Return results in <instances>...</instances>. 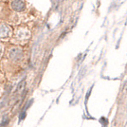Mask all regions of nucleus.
<instances>
[{"label": "nucleus", "instance_id": "nucleus-1", "mask_svg": "<svg viewBox=\"0 0 127 127\" xmlns=\"http://www.w3.org/2000/svg\"><path fill=\"white\" fill-rule=\"evenodd\" d=\"M11 8L16 11H22L25 9V4L22 0H13L11 2Z\"/></svg>", "mask_w": 127, "mask_h": 127}, {"label": "nucleus", "instance_id": "nucleus-2", "mask_svg": "<svg viewBox=\"0 0 127 127\" xmlns=\"http://www.w3.org/2000/svg\"><path fill=\"white\" fill-rule=\"evenodd\" d=\"M23 56V51L20 48H12L10 51V57L12 60H20Z\"/></svg>", "mask_w": 127, "mask_h": 127}, {"label": "nucleus", "instance_id": "nucleus-3", "mask_svg": "<svg viewBox=\"0 0 127 127\" xmlns=\"http://www.w3.org/2000/svg\"><path fill=\"white\" fill-rule=\"evenodd\" d=\"M11 33V30L10 27L6 26V25H2L1 26V38L5 39V38L9 37Z\"/></svg>", "mask_w": 127, "mask_h": 127}, {"label": "nucleus", "instance_id": "nucleus-4", "mask_svg": "<svg viewBox=\"0 0 127 127\" xmlns=\"http://www.w3.org/2000/svg\"><path fill=\"white\" fill-rule=\"evenodd\" d=\"M17 37L19 38V39H28V38L30 37V32L29 31H27L26 29H21L18 33H17Z\"/></svg>", "mask_w": 127, "mask_h": 127}]
</instances>
